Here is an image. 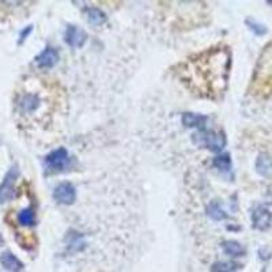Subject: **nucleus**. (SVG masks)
I'll use <instances>...</instances> for the list:
<instances>
[{
  "label": "nucleus",
  "mask_w": 272,
  "mask_h": 272,
  "mask_svg": "<svg viewBox=\"0 0 272 272\" xmlns=\"http://www.w3.org/2000/svg\"><path fill=\"white\" fill-rule=\"evenodd\" d=\"M0 263L3 264V267L8 270V271L11 272H18L22 270V263L14 256L12 253L10 252H6V253L1 254V257H0Z\"/></svg>",
  "instance_id": "12"
},
{
  "label": "nucleus",
  "mask_w": 272,
  "mask_h": 272,
  "mask_svg": "<svg viewBox=\"0 0 272 272\" xmlns=\"http://www.w3.org/2000/svg\"><path fill=\"white\" fill-rule=\"evenodd\" d=\"M1 242H3V240H1V237H0V244H1Z\"/></svg>",
  "instance_id": "21"
},
{
  "label": "nucleus",
  "mask_w": 272,
  "mask_h": 272,
  "mask_svg": "<svg viewBox=\"0 0 272 272\" xmlns=\"http://www.w3.org/2000/svg\"><path fill=\"white\" fill-rule=\"evenodd\" d=\"M192 140L199 147H206L210 151L219 152L226 146V136L222 132H214L207 129H200L192 135Z\"/></svg>",
  "instance_id": "2"
},
{
  "label": "nucleus",
  "mask_w": 272,
  "mask_h": 272,
  "mask_svg": "<svg viewBox=\"0 0 272 272\" xmlns=\"http://www.w3.org/2000/svg\"><path fill=\"white\" fill-rule=\"evenodd\" d=\"M86 15H87V21L89 24L93 25V26H101L106 22V14L103 11H101L99 8H96V7H91V8H87L86 10Z\"/></svg>",
  "instance_id": "13"
},
{
  "label": "nucleus",
  "mask_w": 272,
  "mask_h": 272,
  "mask_svg": "<svg viewBox=\"0 0 272 272\" xmlns=\"http://www.w3.org/2000/svg\"><path fill=\"white\" fill-rule=\"evenodd\" d=\"M53 198L61 204H73L76 200V189L71 182H61L54 189Z\"/></svg>",
  "instance_id": "5"
},
{
  "label": "nucleus",
  "mask_w": 272,
  "mask_h": 272,
  "mask_svg": "<svg viewBox=\"0 0 272 272\" xmlns=\"http://www.w3.org/2000/svg\"><path fill=\"white\" fill-rule=\"evenodd\" d=\"M231 53L226 47L207 49L177 66V75L200 97L218 99L227 87Z\"/></svg>",
  "instance_id": "1"
},
{
  "label": "nucleus",
  "mask_w": 272,
  "mask_h": 272,
  "mask_svg": "<svg viewBox=\"0 0 272 272\" xmlns=\"http://www.w3.org/2000/svg\"><path fill=\"white\" fill-rule=\"evenodd\" d=\"M222 249L227 256H233V257H240L245 253V249L237 241H224L222 244Z\"/></svg>",
  "instance_id": "15"
},
{
  "label": "nucleus",
  "mask_w": 272,
  "mask_h": 272,
  "mask_svg": "<svg viewBox=\"0 0 272 272\" xmlns=\"http://www.w3.org/2000/svg\"><path fill=\"white\" fill-rule=\"evenodd\" d=\"M214 168H217L218 170H221V172H229L231 169V159H230V155L229 154H222V155H219L214 159Z\"/></svg>",
  "instance_id": "17"
},
{
  "label": "nucleus",
  "mask_w": 272,
  "mask_h": 272,
  "mask_svg": "<svg viewBox=\"0 0 272 272\" xmlns=\"http://www.w3.org/2000/svg\"><path fill=\"white\" fill-rule=\"evenodd\" d=\"M247 25L248 26H250V30H253L257 36H263V34H266L267 33V29L263 26V25H259L256 24V22H252L250 19L249 21H247Z\"/></svg>",
  "instance_id": "19"
},
{
  "label": "nucleus",
  "mask_w": 272,
  "mask_h": 272,
  "mask_svg": "<svg viewBox=\"0 0 272 272\" xmlns=\"http://www.w3.org/2000/svg\"><path fill=\"white\" fill-rule=\"evenodd\" d=\"M70 154L67 151L66 148H57L50 154L47 155L45 158V165L49 170H53V172H63L70 166Z\"/></svg>",
  "instance_id": "3"
},
{
  "label": "nucleus",
  "mask_w": 272,
  "mask_h": 272,
  "mask_svg": "<svg viewBox=\"0 0 272 272\" xmlns=\"http://www.w3.org/2000/svg\"><path fill=\"white\" fill-rule=\"evenodd\" d=\"M236 270L234 263H217L212 267V272H231Z\"/></svg>",
  "instance_id": "18"
},
{
  "label": "nucleus",
  "mask_w": 272,
  "mask_h": 272,
  "mask_svg": "<svg viewBox=\"0 0 272 272\" xmlns=\"http://www.w3.org/2000/svg\"><path fill=\"white\" fill-rule=\"evenodd\" d=\"M207 215L211 218L212 221H217V222L223 221V219L227 218V214L224 212V210L221 207V204L218 201H212V203L208 204V207H207Z\"/></svg>",
  "instance_id": "14"
},
{
  "label": "nucleus",
  "mask_w": 272,
  "mask_h": 272,
  "mask_svg": "<svg viewBox=\"0 0 272 272\" xmlns=\"http://www.w3.org/2000/svg\"><path fill=\"white\" fill-rule=\"evenodd\" d=\"M18 222L22 226H33L36 223V215H34V210L29 207L25 208L18 214Z\"/></svg>",
  "instance_id": "16"
},
{
  "label": "nucleus",
  "mask_w": 272,
  "mask_h": 272,
  "mask_svg": "<svg viewBox=\"0 0 272 272\" xmlns=\"http://www.w3.org/2000/svg\"><path fill=\"white\" fill-rule=\"evenodd\" d=\"M207 120L208 119L203 115H196V113H184L182 115V124L188 128H200V129H204Z\"/></svg>",
  "instance_id": "10"
},
{
  "label": "nucleus",
  "mask_w": 272,
  "mask_h": 272,
  "mask_svg": "<svg viewBox=\"0 0 272 272\" xmlns=\"http://www.w3.org/2000/svg\"><path fill=\"white\" fill-rule=\"evenodd\" d=\"M43 103L41 97L37 93H25L18 101V108L22 115H33Z\"/></svg>",
  "instance_id": "4"
},
{
  "label": "nucleus",
  "mask_w": 272,
  "mask_h": 272,
  "mask_svg": "<svg viewBox=\"0 0 272 272\" xmlns=\"http://www.w3.org/2000/svg\"><path fill=\"white\" fill-rule=\"evenodd\" d=\"M64 40L71 48H82L85 45L86 40H87V34H86L85 30H82L78 26L70 25L67 27Z\"/></svg>",
  "instance_id": "7"
},
{
  "label": "nucleus",
  "mask_w": 272,
  "mask_h": 272,
  "mask_svg": "<svg viewBox=\"0 0 272 272\" xmlns=\"http://www.w3.org/2000/svg\"><path fill=\"white\" fill-rule=\"evenodd\" d=\"M59 60V52L53 48L44 49L41 53L37 56V64L41 68H50Z\"/></svg>",
  "instance_id": "9"
},
{
  "label": "nucleus",
  "mask_w": 272,
  "mask_h": 272,
  "mask_svg": "<svg viewBox=\"0 0 272 272\" xmlns=\"http://www.w3.org/2000/svg\"><path fill=\"white\" fill-rule=\"evenodd\" d=\"M18 175V170L17 168H12L8 174L6 175L4 181L0 187V201H8L10 199H12L14 196V181Z\"/></svg>",
  "instance_id": "8"
},
{
  "label": "nucleus",
  "mask_w": 272,
  "mask_h": 272,
  "mask_svg": "<svg viewBox=\"0 0 272 272\" xmlns=\"http://www.w3.org/2000/svg\"><path fill=\"white\" fill-rule=\"evenodd\" d=\"M252 223L254 229L261 231L270 229L272 223V212L264 206L256 207L254 211L252 212Z\"/></svg>",
  "instance_id": "6"
},
{
  "label": "nucleus",
  "mask_w": 272,
  "mask_h": 272,
  "mask_svg": "<svg viewBox=\"0 0 272 272\" xmlns=\"http://www.w3.org/2000/svg\"><path fill=\"white\" fill-rule=\"evenodd\" d=\"M256 172L261 177H271L272 175V158L267 154H261L256 161Z\"/></svg>",
  "instance_id": "11"
},
{
  "label": "nucleus",
  "mask_w": 272,
  "mask_h": 272,
  "mask_svg": "<svg viewBox=\"0 0 272 272\" xmlns=\"http://www.w3.org/2000/svg\"><path fill=\"white\" fill-rule=\"evenodd\" d=\"M30 31H31V26H29V27H27V29H26V30H25L24 33L21 34V41H19V43H22L25 38H26V36H27V34H29Z\"/></svg>",
  "instance_id": "20"
}]
</instances>
